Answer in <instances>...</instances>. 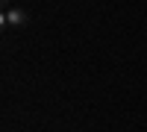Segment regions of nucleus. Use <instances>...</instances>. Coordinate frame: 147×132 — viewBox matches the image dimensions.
<instances>
[{
    "label": "nucleus",
    "mask_w": 147,
    "mask_h": 132,
    "mask_svg": "<svg viewBox=\"0 0 147 132\" xmlns=\"http://www.w3.org/2000/svg\"><path fill=\"white\" fill-rule=\"evenodd\" d=\"M0 23H3V27H27V23H30V15H27L21 6H12V9H6L3 15H0Z\"/></svg>",
    "instance_id": "obj_1"
},
{
    "label": "nucleus",
    "mask_w": 147,
    "mask_h": 132,
    "mask_svg": "<svg viewBox=\"0 0 147 132\" xmlns=\"http://www.w3.org/2000/svg\"><path fill=\"white\" fill-rule=\"evenodd\" d=\"M0 3H3V12H6V9H12V0H0Z\"/></svg>",
    "instance_id": "obj_2"
}]
</instances>
